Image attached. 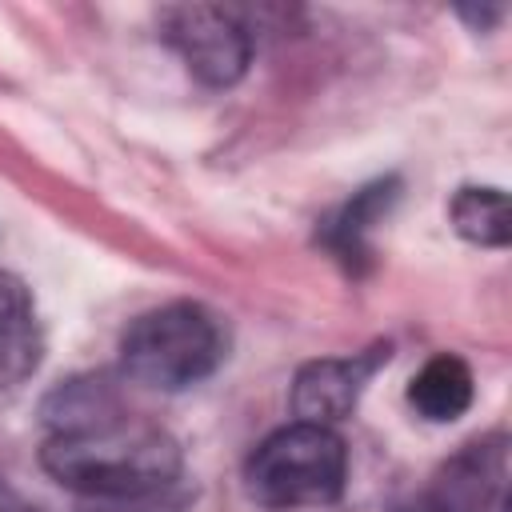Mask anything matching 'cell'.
Returning a JSON list of instances; mask_svg holds the SVG:
<instances>
[{
	"instance_id": "5b68a950",
	"label": "cell",
	"mask_w": 512,
	"mask_h": 512,
	"mask_svg": "<svg viewBox=\"0 0 512 512\" xmlns=\"http://www.w3.org/2000/svg\"><path fill=\"white\" fill-rule=\"evenodd\" d=\"M500 480H504L500 440L468 444L452 460H444L400 512H488L496 504Z\"/></svg>"
},
{
	"instance_id": "ba28073f",
	"label": "cell",
	"mask_w": 512,
	"mask_h": 512,
	"mask_svg": "<svg viewBox=\"0 0 512 512\" xmlns=\"http://www.w3.org/2000/svg\"><path fill=\"white\" fill-rule=\"evenodd\" d=\"M472 392H476L472 368H468L460 356L440 352V356H432V360L412 376V384H408V404H412L424 420L448 424V420H456V416L468 412Z\"/></svg>"
},
{
	"instance_id": "7a4b0ae2",
	"label": "cell",
	"mask_w": 512,
	"mask_h": 512,
	"mask_svg": "<svg viewBox=\"0 0 512 512\" xmlns=\"http://www.w3.org/2000/svg\"><path fill=\"white\" fill-rule=\"evenodd\" d=\"M120 356H124V372L136 384L180 392L220 368L224 332L204 304L176 300L136 316L120 340Z\"/></svg>"
},
{
	"instance_id": "8fae6325",
	"label": "cell",
	"mask_w": 512,
	"mask_h": 512,
	"mask_svg": "<svg viewBox=\"0 0 512 512\" xmlns=\"http://www.w3.org/2000/svg\"><path fill=\"white\" fill-rule=\"evenodd\" d=\"M0 512H28V508L20 504V496H16V492H12L4 480H0Z\"/></svg>"
},
{
	"instance_id": "6da1fadb",
	"label": "cell",
	"mask_w": 512,
	"mask_h": 512,
	"mask_svg": "<svg viewBox=\"0 0 512 512\" xmlns=\"http://www.w3.org/2000/svg\"><path fill=\"white\" fill-rule=\"evenodd\" d=\"M52 436L40 448L44 472L80 492L108 500H136L160 492L180 472V444L128 416L104 384L76 380L48 400Z\"/></svg>"
},
{
	"instance_id": "9c48e42d",
	"label": "cell",
	"mask_w": 512,
	"mask_h": 512,
	"mask_svg": "<svg viewBox=\"0 0 512 512\" xmlns=\"http://www.w3.org/2000/svg\"><path fill=\"white\" fill-rule=\"evenodd\" d=\"M456 232L480 248H504L512 240L508 196L500 188H460L448 208Z\"/></svg>"
},
{
	"instance_id": "30bf717a",
	"label": "cell",
	"mask_w": 512,
	"mask_h": 512,
	"mask_svg": "<svg viewBox=\"0 0 512 512\" xmlns=\"http://www.w3.org/2000/svg\"><path fill=\"white\" fill-rule=\"evenodd\" d=\"M392 200H396V180H380V184L360 188V192L340 208V216L328 224V232H324L328 248H332L340 260H348V264L360 260V256H364V236H368L372 220H380V212H388Z\"/></svg>"
},
{
	"instance_id": "3957f363",
	"label": "cell",
	"mask_w": 512,
	"mask_h": 512,
	"mask_svg": "<svg viewBox=\"0 0 512 512\" xmlns=\"http://www.w3.org/2000/svg\"><path fill=\"white\" fill-rule=\"evenodd\" d=\"M348 452L324 424H288L272 432L244 464V488L264 508H320L344 492Z\"/></svg>"
},
{
	"instance_id": "277c9868",
	"label": "cell",
	"mask_w": 512,
	"mask_h": 512,
	"mask_svg": "<svg viewBox=\"0 0 512 512\" xmlns=\"http://www.w3.org/2000/svg\"><path fill=\"white\" fill-rule=\"evenodd\" d=\"M164 40L180 52L184 68L208 84V88H228L244 76L252 60V40L248 28L232 8L220 4H180L164 12Z\"/></svg>"
},
{
	"instance_id": "52a82bcc",
	"label": "cell",
	"mask_w": 512,
	"mask_h": 512,
	"mask_svg": "<svg viewBox=\"0 0 512 512\" xmlns=\"http://www.w3.org/2000/svg\"><path fill=\"white\" fill-rule=\"evenodd\" d=\"M40 348L44 336L28 288L12 272H0V392L16 388L36 372Z\"/></svg>"
},
{
	"instance_id": "8992f818",
	"label": "cell",
	"mask_w": 512,
	"mask_h": 512,
	"mask_svg": "<svg viewBox=\"0 0 512 512\" xmlns=\"http://www.w3.org/2000/svg\"><path fill=\"white\" fill-rule=\"evenodd\" d=\"M388 360V344L364 352V356H332V360H312L296 372L292 380V408L304 424H324L332 428L336 420H344L364 384L372 380V372Z\"/></svg>"
}]
</instances>
